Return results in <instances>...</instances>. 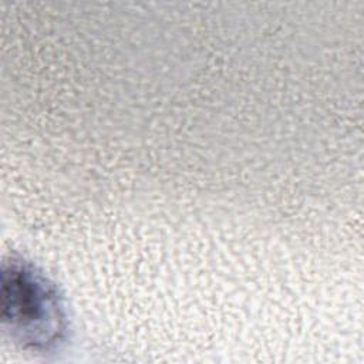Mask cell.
I'll return each instance as SVG.
<instances>
[{
  "instance_id": "6da1fadb",
  "label": "cell",
  "mask_w": 364,
  "mask_h": 364,
  "mask_svg": "<svg viewBox=\"0 0 364 364\" xmlns=\"http://www.w3.org/2000/svg\"><path fill=\"white\" fill-rule=\"evenodd\" d=\"M3 313L20 338L34 348L55 346L65 330L55 290L21 263H11L3 272Z\"/></svg>"
}]
</instances>
